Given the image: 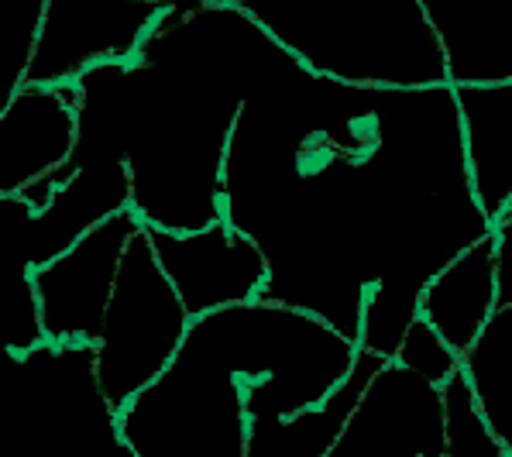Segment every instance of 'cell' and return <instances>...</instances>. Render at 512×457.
<instances>
[{
  "instance_id": "cell-7",
  "label": "cell",
  "mask_w": 512,
  "mask_h": 457,
  "mask_svg": "<svg viewBox=\"0 0 512 457\" xmlns=\"http://www.w3.org/2000/svg\"><path fill=\"white\" fill-rule=\"evenodd\" d=\"M148 241L189 320L262 299V289L269 282L262 248L234 231L227 220L189 234L148 231Z\"/></svg>"
},
{
  "instance_id": "cell-2",
  "label": "cell",
  "mask_w": 512,
  "mask_h": 457,
  "mask_svg": "<svg viewBox=\"0 0 512 457\" xmlns=\"http://www.w3.org/2000/svg\"><path fill=\"white\" fill-rule=\"evenodd\" d=\"M241 11L320 80L368 90L451 86L420 0H248Z\"/></svg>"
},
{
  "instance_id": "cell-16",
  "label": "cell",
  "mask_w": 512,
  "mask_h": 457,
  "mask_svg": "<svg viewBox=\"0 0 512 457\" xmlns=\"http://www.w3.org/2000/svg\"><path fill=\"white\" fill-rule=\"evenodd\" d=\"M45 0H0V114L28 80Z\"/></svg>"
},
{
  "instance_id": "cell-19",
  "label": "cell",
  "mask_w": 512,
  "mask_h": 457,
  "mask_svg": "<svg viewBox=\"0 0 512 457\" xmlns=\"http://www.w3.org/2000/svg\"><path fill=\"white\" fill-rule=\"evenodd\" d=\"M196 4H231V7H241V4H248V0H196Z\"/></svg>"
},
{
  "instance_id": "cell-20",
  "label": "cell",
  "mask_w": 512,
  "mask_h": 457,
  "mask_svg": "<svg viewBox=\"0 0 512 457\" xmlns=\"http://www.w3.org/2000/svg\"><path fill=\"white\" fill-rule=\"evenodd\" d=\"M141 4H159V7H172L176 0H141Z\"/></svg>"
},
{
  "instance_id": "cell-9",
  "label": "cell",
  "mask_w": 512,
  "mask_h": 457,
  "mask_svg": "<svg viewBox=\"0 0 512 457\" xmlns=\"http://www.w3.org/2000/svg\"><path fill=\"white\" fill-rule=\"evenodd\" d=\"M324 457H444L440 389L385 361Z\"/></svg>"
},
{
  "instance_id": "cell-17",
  "label": "cell",
  "mask_w": 512,
  "mask_h": 457,
  "mask_svg": "<svg viewBox=\"0 0 512 457\" xmlns=\"http://www.w3.org/2000/svg\"><path fill=\"white\" fill-rule=\"evenodd\" d=\"M392 361H396L399 368H406V372H413L416 378H423V382H430L433 389H440V385L451 382V378L461 372V358L447 348L444 337H440L423 317H416L409 323L403 344H399Z\"/></svg>"
},
{
  "instance_id": "cell-3",
  "label": "cell",
  "mask_w": 512,
  "mask_h": 457,
  "mask_svg": "<svg viewBox=\"0 0 512 457\" xmlns=\"http://www.w3.org/2000/svg\"><path fill=\"white\" fill-rule=\"evenodd\" d=\"M131 457H248V396L196 323L159 382L117 413Z\"/></svg>"
},
{
  "instance_id": "cell-5",
  "label": "cell",
  "mask_w": 512,
  "mask_h": 457,
  "mask_svg": "<svg viewBox=\"0 0 512 457\" xmlns=\"http://www.w3.org/2000/svg\"><path fill=\"white\" fill-rule=\"evenodd\" d=\"M141 231L131 210L100 220L52 262L31 269L38 327L55 348H93L104 327L124 251Z\"/></svg>"
},
{
  "instance_id": "cell-15",
  "label": "cell",
  "mask_w": 512,
  "mask_h": 457,
  "mask_svg": "<svg viewBox=\"0 0 512 457\" xmlns=\"http://www.w3.org/2000/svg\"><path fill=\"white\" fill-rule=\"evenodd\" d=\"M440 416H444V457H506L509 451L488 427L468 375L458 372L440 385Z\"/></svg>"
},
{
  "instance_id": "cell-12",
  "label": "cell",
  "mask_w": 512,
  "mask_h": 457,
  "mask_svg": "<svg viewBox=\"0 0 512 457\" xmlns=\"http://www.w3.org/2000/svg\"><path fill=\"white\" fill-rule=\"evenodd\" d=\"M495 310H499V272H495V238L488 234L427 282L420 296V317L464 361Z\"/></svg>"
},
{
  "instance_id": "cell-21",
  "label": "cell",
  "mask_w": 512,
  "mask_h": 457,
  "mask_svg": "<svg viewBox=\"0 0 512 457\" xmlns=\"http://www.w3.org/2000/svg\"><path fill=\"white\" fill-rule=\"evenodd\" d=\"M506 457H512V451H509V454H506Z\"/></svg>"
},
{
  "instance_id": "cell-18",
  "label": "cell",
  "mask_w": 512,
  "mask_h": 457,
  "mask_svg": "<svg viewBox=\"0 0 512 457\" xmlns=\"http://www.w3.org/2000/svg\"><path fill=\"white\" fill-rule=\"evenodd\" d=\"M104 457H131V451H128V447H124V444H121V440H117V444H114V447H110V451H107Z\"/></svg>"
},
{
  "instance_id": "cell-14",
  "label": "cell",
  "mask_w": 512,
  "mask_h": 457,
  "mask_svg": "<svg viewBox=\"0 0 512 457\" xmlns=\"http://www.w3.org/2000/svg\"><path fill=\"white\" fill-rule=\"evenodd\" d=\"M461 372L468 375L488 427L512 451V306H499L475 348L464 354Z\"/></svg>"
},
{
  "instance_id": "cell-1",
  "label": "cell",
  "mask_w": 512,
  "mask_h": 457,
  "mask_svg": "<svg viewBox=\"0 0 512 457\" xmlns=\"http://www.w3.org/2000/svg\"><path fill=\"white\" fill-rule=\"evenodd\" d=\"M224 220L262 248V299L392 361L420 296L492 234L468 186L451 86L368 90L293 59L244 100Z\"/></svg>"
},
{
  "instance_id": "cell-6",
  "label": "cell",
  "mask_w": 512,
  "mask_h": 457,
  "mask_svg": "<svg viewBox=\"0 0 512 457\" xmlns=\"http://www.w3.org/2000/svg\"><path fill=\"white\" fill-rule=\"evenodd\" d=\"M165 7L141 0H45L28 86H73L100 66L131 62Z\"/></svg>"
},
{
  "instance_id": "cell-10",
  "label": "cell",
  "mask_w": 512,
  "mask_h": 457,
  "mask_svg": "<svg viewBox=\"0 0 512 457\" xmlns=\"http://www.w3.org/2000/svg\"><path fill=\"white\" fill-rule=\"evenodd\" d=\"M468 186L488 224L512 210V83L451 86Z\"/></svg>"
},
{
  "instance_id": "cell-8",
  "label": "cell",
  "mask_w": 512,
  "mask_h": 457,
  "mask_svg": "<svg viewBox=\"0 0 512 457\" xmlns=\"http://www.w3.org/2000/svg\"><path fill=\"white\" fill-rule=\"evenodd\" d=\"M76 152L73 86H21L0 114V200L21 196L35 214Z\"/></svg>"
},
{
  "instance_id": "cell-11",
  "label": "cell",
  "mask_w": 512,
  "mask_h": 457,
  "mask_svg": "<svg viewBox=\"0 0 512 457\" xmlns=\"http://www.w3.org/2000/svg\"><path fill=\"white\" fill-rule=\"evenodd\" d=\"M451 86L512 83V0H420Z\"/></svg>"
},
{
  "instance_id": "cell-13",
  "label": "cell",
  "mask_w": 512,
  "mask_h": 457,
  "mask_svg": "<svg viewBox=\"0 0 512 457\" xmlns=\"http://www.w3.org/2000/svg\"><path fill=\"white\" fill-rule=\"evenodd\" d=\"M382 365L385 361L378 354L358 348L351 375L320 406L303 409L296 416H279V420H251L248 457H324Z\"/></svg>"
},
{
  "instance_id": "cell-4",
  "label": "cell",
  "mask_w": 512,
  "mask_h": 457,
  "mask_svg": "<svg viewBox=\"0 0 512 457\" xmlns=\"http://www.w3.org/2000/svg\"><path fill=\"white\" fill-rule=\"evenodd\" d=\"M189 313L165 279L148 231L131 238L117 286L93 344V375L110 413H121L135 396L159 382L189 334Z\"/></svg>"
}]
</instances>
